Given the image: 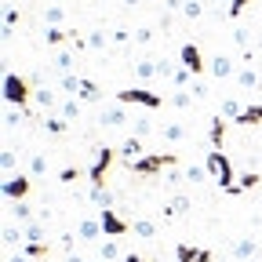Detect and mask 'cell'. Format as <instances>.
I'll use <instances>...</instances> for the list:
<instances>
[{
    "label": "cell",
    "mask_w": 262,
    "mask_h": 262,
    "mask_svg": "<svg viewBox=\"0 0 262 262\" xmlns=\"http://www.w3.org/2000/svg\"><path fill=\"white\" fill-rule=\"evenodd\" d=\"M160 139H168V142H186L189 131H186L182 124H164V127H160Z\"/></svg>",
    "instance_id": "obj_19"
},
{
    "label": "cell",
    "mask_w": 262,
    "mask_h": 262,
    "mask_svg": "<svg viewBox=\"0 0 262 262\" xmlns=\"http://www.w3.org/2000/svg\"><path fill=\"white\" fill-rule=\"evenodd\" d=\"M106 44H110V37H106L102 29H95L91 37H88V48H91V51H106Z\"/></svg>",
    "instance_id": "obj_34"
},
{
    "label": "cell",
    "mask_w": 262,
    "mask_h": 262,
    "mask_svg": "<svg viewBox=\"0 0 262 262\" xmlns=\"http://www.w3.org/2000/svg\"><path fill=\"white\" fill-rule=\"evenodd\" d=\"M113 160H117V149H113V146H98V149H95V164L88 168L91 189H102V186H106V175H110V168H113Z\"/></svg>",
    "instance_id": "obj_4"
},
{
    "label": "cell",
    "mask_w": 262,
    "mask_h": 262,
    "mask_svg": "<svg viewBox=\"0 0 262 262\" xmlns=\"http://www.w3.org/2000/svg\"><path fill=\"white\" fill-rule=\"evenodd\" d=\"M179 164V153H149V157H142V160H135V164H127V171H135V175H142V179H153V175H160L164 168H175Z\"/></svg>",
    "instance_id": "obj_3"
},
{
    "label": "cell",
    "mask_w": 262,
    "mask_h": 262,
    "mask_svg": "<svg viewBox=\"0 0 262 262\" xmlns=\"http://www.w3.org/2000/svg\"><path fill=\"white\" fill-rule=\"evenodd\" d=\"M193 98H196V95H189V91H175L168 102H171L175 110H189V106H193Z\"/></svg>",
    "instance_id": "obj_33"
},
{
    "label": "cell",
    "mask_w": 262,
    "mask_h": 262,
    "mask_svg": "<svg viewBox=\"0 0 262 262\" xmlns=\"http://www.w3.org/2000/svg\"><path fill=\"white\" fill-rule=\"evenodd\" d=\"M131 233L142 237V241H153L157 237V222L153 219H135V222H131Z\"/></svg>",
    "instance_id": "obj_17"
},
{
    "label": "cell",
    "mask_w": 262,
    "mask_h": 262,
    "mask_svg": "<svg viewBox=\"0 0 262 262\" xmlns=\"http://www.w3.org/2000/svg\"><path fill=\"white\" fill-rule=\"evenodd\" d=\"M62 18H66V11H62L58 4H48V8H44V22H48V26H58Z\"/></svg>",
    "instance_id": "obj_36"
},
{
    "label": "cell",
    "mask_w": 262,
    "mask_h": 262,
    "mask_svg": "<svg viewBox=\"0 0 262 262\" xmlns=\"http://www.w3.org/2000/svg\"><path fill=\"white\" fill-rule=\"evenodd\" d=\"M149 131H153V120H149V117H139V120H135V135L142 139V135H149Z\"/></svg>",
    "instance_id": "obj_44"
},
{
    "label": "cell",
    "mask_w": 262,
    "mask_h": 262,
    "mask_svg": "<svg viewBox=\"0 0 262 262\" xmlns=\"http://www.w3.org/2000/svg\"><path fill=\"white\" fill-rule=\"evenodd\" d=\"M29 189H33V179L29 175H8L4 179V196H8V201H26Z\"/></svg>",
    "instance_id": "obj_8"
},
{
    "label": "cell",
    "mask_w": 262,
    "mask_h": 262,
    "mask_svg": "<svg viewBox=\"0 0 262 262\" xmlns=\"http://www.w3.org/2000/svg\"><path fill=\"white\" fill-rule=\"evenodd\" d=\"M44 171H48V157H44V153H37V157L29 160V175H44Z\"/></svg>",
    "instance_id": "obj_40"
},
{
    "label": "cell",
    "mask_w": 262,
    "mask_h": 262,
    "mask_svg": "<svg viewBox=\"0 0 262 262\" xmlns=\"http://www.w3.org/2000/svg\"><path fill=\"white\" fill-rule=\"evenodd\" d=\"M102 237V222L98 219H84L80 222V241H98Z\"/></svg>",
    "instance_id": "obj_20"
},
{
    "label": "cell",
    "mask_w": 262,
    "mask_h": 262,
    "mask_svg": "<svg viewBox=\"0 0 262 262\" xmlns=\"http://www.w3.org/2000/svg\"><path fill=\"white\" fill-rule=\"evenodd\" d=\"M258 182H262V175H258V171H251V168H248V171H244V175H241V182H237V186H241V189H255V186H258Z\"/></svg>",
    "instance_id": "obj_39"
},
{
    "label": "cell",
    "mask_w": 262,
    "mask_h": 262,
    "mask_svg": "<svg viewBox=\"0 0 262 262\" xmlns=\"http://www.w3.org/2000/svg\"><path fill=\"white\" fill-rule=\"evenodd\" d=\"M70 70H73V55H70V51H58V55H55V73L66 77Z\"/></svg>",
    "instance_id": "obj_26"
},
{
    "label": "cell",
    "mask_w": 262,
    "mask_h": 262,
    "mask_svg": "<svg viewBox=\"0 0 262 262\" xmlns=\"http://www.w3.org/2000/svg\"><path fill=\"white\" fill-rule=\"evenodd\" d=\"M66 262H84V258H80V255H70V258H66Z\"/></svg>",
    "instance_id": "obj_51"
},
{
    "label": "cell",
    "mask_w": 262,
    "mask_h": 262,
    "mask_svg": "<svg viewBox=\"0 0 262 262\" xmlns=\"http://www.w3.org/2000/svg\"><path fill=\"white\" fill-rule=\"evenodd\" d=\"M208 70H211V77L229 80V77H237V62H233V58H226V55H215V58L208 62Z\"/></svg>",
    "instance_id": "obj_9"
},
{
    "label": "cell",
    "mask_w": 262,
    "mask_h": 262,
    "mask_svg": "<svg viewBox=\"0 0 262 262\" xmlns=\"http://www.w3.org/2000/svg\"><path fill=\"white\" fill-rule=\"evenodd\" d=\"M208 175H211L208 168H189V171H186V179H189V182H204Z\"/></svg>",
    "instance_id": "obj_46"
},
{
    "label": "cell",
    "mask_w": 262,
    "mask_h": 262,
    "mask_svg": "<svg viewBox=\"0 0 262 262\" xmlns=\"http://www.w3.org/2000/svg\"><path fill=\"white\" fill-rule=\"evenodd\" d=\"M58 117H66V120H80V98H66V102L58 106Z\"/></svg>",
    "instance_id": "obj_23"
},
{
    "label": "cell",
    "mask_w": 262,
    "mask_h": 262,
    "mask_svg": "<svg viewBox=\"0 0 262 262\" xmlns=\"http://www.w3.org/2000/svg\"><path fill=\"white\" fill-rule=\"evenodd\" d=\"M142 153H146V149H142V139L131 135V139L124 142V149H120V160H124V164H135V160H142Z\"/></svg>",
    "instance_id": "obj_12"
},
{
    "label": "cell",
    "mask_w": 262,
    "mask_h": 262,
    "mask_svg": "<svg viewBox=\"0 0 262 262\" xmlns=\"http://www.w3.org/2000/svg\"><path fill=\"white\" fill-rule=\"evenodd\" d=\"M18 251H22L26 258H37V262H40V258H48V251H51V244H48V241H37V244H29V241H26V244H22Z\"/></svg>",
    "instance_id": "obj_18"
},
{
    "label": "cell",
    "mask_w": 262,
    "mask_h": 262,
    "mask_svg": "<svg viewBox=\"0 0 262 262\" xmlns=\"http://www.w3.org/2000/svg\"><path fill=\"white\" fill-rule=\"evenodd\" d=\"M44 40H48V48H58V44H66V40H77V33H70V29H62V26H48V33H44Z\"/></svg>",
    "instance_id": "obj_14"
},
{
    "label": "cell",
    "mask_w": 262,
    "mask_h": 262,
    "mask_svg": "<svg viewBox=\"0 0 262 262\" xmlns=\"http://www.w3.org/2000/svg\"><path fill=\"white\" fill-rule=\"evenodd\" d=\"M251 255H255V241L251 237H244V241L233 244V258H251Z\"/></svg>",
    "instance_id": "obj_29"
},
{
    "label": "cell",
    "mask_w": 262,
    "mask_h": 262,
    "mask_svg": "<svg viewBox=\"0 0 262 262\" xmlns=\"http://www.w3.org/2000/svg\"><path fill=\"white\" fill-rule=\"evenodd\" d=\"M120 106H146V110H160L164 106V95L157 91H146V88H131V91H120L117 95Z\"/></svg>",
    "instance_id": "obj_5"
},
{
    "label": "cell",
    "mask_w": 262,
    "mask_h": 262,
    "mask_svg": "<svg viewBox=\"0 0 262 262\" xmlns=\"http://www.w3.org/2000/svg\"><path fill=\"white\" fill-rule=\"evenodd\" d=\"M248 4H251V0H229V8H226V18H241V15L248 11Z\"/></svg>",
    "instance_id": "obj_37"
},
{
    "label": "cell",
    "mask_w": 262,
    "mask_h": 262,
    "mask_svg": "<svg viewBox=\"0 0 262 262\" xmlns=\"http://www.w3.org/2000/svg\"><path fill=\"white\" fill-rule=\"evenodd\" d=\"M15 22H18V11H15V8H8V15H4V37H11Z\"/></svg>",
    "instance_id": "obj_45"
},
{
    "label": "cell",
    "mask_w": 262,
    "mask_h": 262,
    "mask_svg": "<svg viewBox=\"0 0 262 262\" xmlns=\"http://www.w3.org/2000/svg\"><path fill=\"white\" fill-rule=\"evenodd\" d=\"M0 168H4V179L15 175V149H4V153H0Z\"/></svg>",
    "instance_id": "obj_38"
},
{
    "label": "cell",
    "mask_w": 262,
    "mask_h": 262,
    "mask_svg": "<svg viewBox=\"0 0 262 262\" xmlns=\"http://www.w3.org/2000/svg\"><path fill=\"white\" fill-rule=\"evenodd\" d=\"M98 222H102V233L113 237V241H120V237L131 233V222H124L117 215V208H98Z\"/></svg>",
    "instance_id": "obj_6"
},
{
    "label": "cell",
    "mask_w": 262,
    "mask_h": 262,
    "mask_svg": "<svg viewBox=\"0 0 262 262\" xmlns=\"http://www.w3.org/2000/svg\"><path fill=\"white\" fill-rule=\"evenodd\" d=\"M29 98H33V80H26L18 73H4V102L8 106H18L26 117H33L29 113Z\"/></svg>",
    "instance_id": "obj_1"
},
{
    "label": "cell",
    "mask_w": 262,
    "mask_h": 262,
    "mask_svg": "<svg viewBox=\"0 0 262 262\" xmlns=\"http://www.w3.org/2000/svg\"><path fill=\"white\" fill-rule=\"evenodd\" d=\"M149 40H153V29H146V26L135 29V44H149Z\"/></svg>",
    "instance_id": "obj_48"
},
{
    "label": "cell",
    "mask_w": 262,
    "mask_h": 262,
    "mask_svg": "<svg viewBox=\"0 0 262 262\" xmlns=\"http://www.w3.org/2000/svg\"><path fill=\"white\" fill-rule=\"evenodd\" d=\"M189 208H193V201H189V196H171V201L164 204V222H171V219H182Z\"/></svg>",
    "instance_id": "obj_11"
},
{
    "label": "cell",
    "mask_w": 262,
    "mask_h": 262,
    "mask_svg": "<svg viewBox=\"0 0 262 262\" xmlns=\"http://www.w3.org/2000/svg\"><path fill=\"white\" fill-rule=\"evenodd\" d=\"M233 124H241V127H251V124H262V106H244V113L233 120Z\"/></svg>",
    "instance_id": "obj_22"
},
{
    "label": "cell",
    "mask_w": 262,
    "mask_h": 262,
    "mask_svg": "<svg viewBox=\"0 0 262 262\" xmlns=\"http://www.w3.org/2000/svg\"><path fill=\"white\" fill-rule=\"evenodd\" d=\"M204 168L211 171V179L222 186V193H229V189H233L237 182V175H233V164H229V157L222 153V149H208V157H204Z\"/></svg>",
    "instance_id": "obj_2"
},
{
    "label": "cell",
    "mask_w": 262,
    "mask_h": 262,
    "mask_svg": "<svg viewBox=\"0 0 262 262\" xmlns=\"http://www.w3.org/2000/svg\"><path fill=\"white\" fill-rule=\"evenodd\" d=\"M98 120H102L106 127H120L127 117H124V106H120V102H113V106H106V110H102V117H98Z\"/></svg>",
    "instance_id": "obj_15"
},
{
    "label": "cell",
    "mask_w": 262,
    "mask_h": 262,
    "mask_svg": "<svg viewBox=\"0 0 262 262\" xmlns=\"http://www.w3.org/2000/svg\"><path fill=\"white\" fill-rule=\"evenodd\" d=\"M33 98H37L44 110H58V106H62V102H58V95H55V91H48V88H33Z\"/></svg>",
    "instance_id": "obj_21"
},
{
    "label": "cell",
    "mask_w": 262,
    "mask_h": 262,
    "mask_svg": "<svg viewBox=\"0 0 262 262\" xmlns=\"http://www.w3.org/2000/svg\"><path fill=\"white\" fill-rule=\"evenodd\" d=\"M120 4H124V8H135V4H139V0H120Z\"/></svg>",
    "instance_id": "obj_50"
},
{
    "label": "cell",
    "mask_w": 262,
    "mask_h": 262,
    "mask_svg": "<svg viewBox=\"0 0 262 262\" xmlns=\"http://www.w3.org/2000/svg\"><path fill=\"white\" fill-rule=\"evenodd\" d=\"M179 62L186 66V70H189L193 77H201V73L208 70V62H204V55H201V48H196V44H189V40H186V44L179 48Z\"/></svg>",
    "instance_id": "obj_7"
},
{
    "label": "cell",
    "mask_w": 262,
    "mask_h": 262,
    "mask_svg": "<svg viewBox=\"0 0 262 262\" xmlns=\"http://www.w3.org/2000/svg\"><path fill=\"white\" fill-rule=\"evenodd\" d=\"M135 77H139V80L157 77V58H142V62H135Z\"/></svg>",
    "instance_id": "obj_24"
},
{
    "label": "cell",
    "mask_w": 262,
    "mask_h": 262,
    "mask_svg": "<svg viewBox=\"0 0 262 262\" xmlns=\"http://www.w3.org/2000/svg\"><path fill=\"white\" fill-rule=\"evenodd\" d=\"M182 15H186V18H201V15H204V4H201V0H186Z\"/></svg>",
    "instance_id": "obj_41"
},
{
    "label": "cell",
    "mask_w": 262,
    "mask_h": 262,
    "mask_svg": "<svg viewBox=\"0 0 262 262\" xmlns=\"http://www.w3.org/2000/svg\"><path fill=\"white\" fill-rule=\"evenodd\" d=\"M157 77H168V80H171V77H175V66H171L168 58H157Z\"/></svg>",
    "instance_id": "obj_43"
},
{
    "label": "cell",
    "mask_w": 262,
    "mask_h": 262,
    "mask_svg": "<svg viewBox=\"0 0 262 262\" xmlns=\"http://www.w3.org/2000/svg\"><path fill=\"white\" fill-rule=\"evenodd\" d=\"M77 98H80V102H102V88H98L95 80H88V77H80V91H77Z\"/></svg>",
    "instance_id": "obj_13"
},
{
    "label": "cell",
    "mask_w": 262,
    "mask_h": 262,
    "mask_svg": "<svg viewBox=\"0 0 262 262\" xmlns=\"http://www.w3.org/2000/svg\"><path fill=\"white\" fill-rule=\"evenodd\" d=\"M233 80H237L241 88H255V84H258V73L251 70V66H244V70H237V77H233Z\"/></svg>",
    "instance_id": "obj_27"
},
{
    "label": "cell",
    "mask_w": 262,
    "mask_h": 262,
    "mask_svg": "<svg viewBox=\"0 0 262 262\" xmlns=\"http://www.w3.org/2000/svg\"><path fill=\"white\" fill-rule=\"evenodd\" d=\"M244 113V106L237 102V98H226V102H222V117H229V120H237Z\"/></svg>",
    "instance_id": "obj_35"
},
{
    "label": "cell",
    "mask_w": 262,
    "mask_h": 262,
    "mask_svg": "<svg viewBox=\"0 0 262 262\" xmlns=\"http://www.w3.org/2000/svg\"><path fill=\"white\" fill-rule=\"evenodd\" d=\"M222 139H226V120L215 117V120L208 124V142H211V149H222Z\"/></svg>",
    "instance_id": "obj_16"
},
{
    "label": "cell",
    "mask_w": 262,
    "mask_h": 262,
    "mask_svg": "<svg viewBox=\"0 0 262 262\" xmlns=\"http://www.w3.org/2000/svg\"><path fill=\"white\" fill-rule=\"evenodd\" d=\"M120 262H146V258H142V255H135V251H131V255H124Z\"/></svg>",
    "instance_id": "obj_49"
},
{
    "label": "cell",
    "mask_w": 262,
    "mask_h": 262,
    "mask_svg": "<svg viewBox=\"0 0 262 262\" xmlns=\"http://www.w3.org/2000/svg\"><path fill=\"white\" fill-rule=\"evenodd\" d=\"M58 88H62L66 95H73V98H77V91H80V77H73V73H66V77H58Z\"/></svg>",
    "instance_id": "obj_30"
},
{
    "label": "cell",
    "mask_w": 262,
    "mask_h": 262,
    "mask_svg": "<svg viewBox=\"0 0 262 262\" xmlns=\"http://www.w3.org/2000/svg\"><path fill=\"white\" fill-rule=\"evenodd\" d=\"M98 255H102V262H113V258H120V244H117V241L110 237V241H106L102 248H98Z\"/></svg>",
    "instance_id": "obj_31"
},
{
    "label": "cell",
    "mask_w": 262,
    "mask_h": 262,
    "mask_svg": "<svg viewBox=\"0 0 262 262\" xmlns=\"http://www.w3.org/2000/svg\"><path fill=\"white\" fill-rule=\"evenodd\" d=\"M175 262H211V251H208V248L179 244V248H175Z\"/></svg>",
    "instance_id": "obj_10"
},
{
    "label": "cell",
    "mask_w": 262,
    "mask_h": 262,
    "mask_svg": "<svg viewBox=\"0 0 262 262\" xmlns=\"http://www.w3.org/2000/svg\"><path fill=\"white\" fill-rule=\"evenodd\" d=\"M11 211H15V219H18L22 226H29V222H37V219H33V211H29V204H26V201H15V208H11Z\"/></svg>",
    "instance_id": "obj_32"
},
{
    "label": "cell",
    "mask_w": 262,
    "mask_h": 262,
    "mask_svg": "<svg viewBox=\"0 0 262 262\" xmlns=\"http://www.w3.org/2000/svg\"><path fill=\"white\" fill-rule=\"evenodd\" d=\"M189 80H193V73L186 70V66H179V70H175V77H171V84H175V88H186Z\"/></svg>",
    "instance_id": "obj_42"
},
{
    "label": "cell",
    "mask_w": 262,
    "mask_h": 262,
    "mask_svg": "<svg viewBox=\"0 0 262 262\" xmlns=\"http://www.w3.org/2000/svg\"><path fill=\"white\" fill-rule=\"evenodd\" d=\"M44 127L51 131V135H66V131H70V120H66V117H48Z\"/></svg>",
    "instance_id": "obj_28"
},
{
    "label": "cell",
    "mask_w": 262,
    "mask_h": 262,
    "mask_svg": "<svg viewBox=\"0 0 262 262\" xmlns=\"http://www.w3.org/2000/svg\"><path fill=\"white\" fill-rule=\"evenodd\" d=\"M77 179H80V171H77V168H62V175H58V182H66V186L77 182Z\"/></svg>",
    "instance_id": "obj_47"
},
{
    "label": "cell",
    "mask_w": 262,
    "mask_h": 262,
    "mask_svg": "<svg viewBox=\"0 0 262 262\" xmlns=\"http://www.w3.org/2000/svg\"><path fill=\"white\" fill-rule=\"evenodd\" d=\"M22 233H26V241H29V244L48 241V237H44V222H40V219H37V222H29V226H22Z\"/></svg>",
    "instance_id": "obj_25"
}]
</instances>
